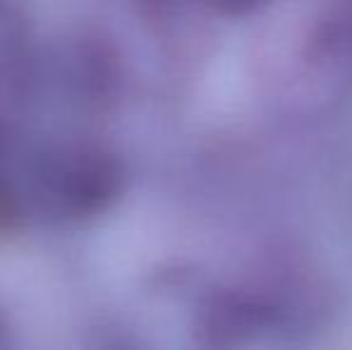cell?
Here are the masks:
<instances>
[{
	"label": "cell",
	"instance_id": "6da1fadb",
	"mask_svg": "<svg viewBox=\"0 0 352 350\" xmlns=\"http://www.w3.org/2000/svg\"><path fill=\"white\" fill-rule=\"evenodd\" d=\"M271 324L264 300L245 290H213L195 314L199 350H250Z\"/></svg>",
	"mask_w": 352,
	"mask_h": 350
},
{
	"label": "cell",
	"instance_id": "7a4b0ae2",
	"mask_svg": "<svg viewBox=\"0 0 352 350\" xmlns=\"http://www.w3.org/2000/svg\"><path fill=\"white\" fill-rule=\"evenodd\" d=\"M213 10L221 14H230V17H245L252 14L266 3V0H206Z\"/></svg>",
	"mask_w": 352,
	"mask_h": 350
}]
</instances>
